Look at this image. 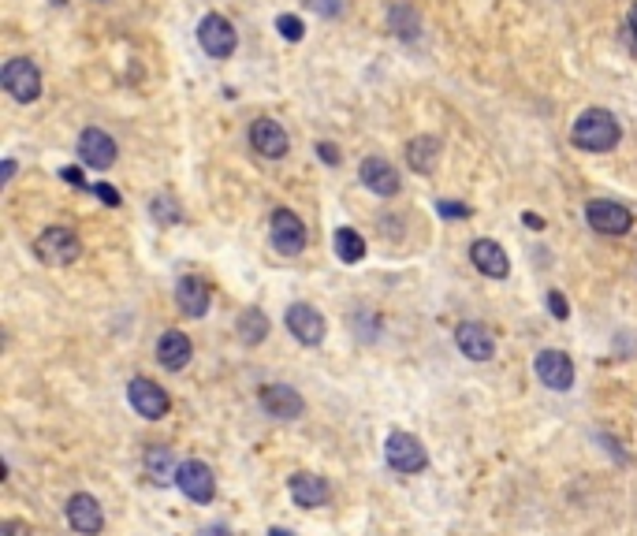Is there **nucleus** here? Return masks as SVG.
Here are the masks:
<instances>
[{"label": "nucleus", "mask_w": 637, "mask_h": 536, "mask_svg": "<svg viewBox=\"0 0 637 536\" xmlns=\"http://www.w3.org/2000/svg\"><path fill=\"white\" fill-rule=\"evenodd\" d=\"M619 138H622V127L608 108H585L574 119V131H571V142L585 153H612Z\"/></svg>", "instance_id": "obj_1"}, {"label": "nucleus", "mask_w": 637, "mask_h": 536, "mask_svg": "<svg viewBox=\"0 0 637 536\" xmlns=\"http://www.w3.org/2000/svg\"><path fill=\"white\" fill-rule=\"evenodd\" d=\"M34 254H37V261L49 265V268H64V265L78 261L83 242H78V235L71 228H46L42 235H37V242H34Z\"/></svg>", "instance_id": "obj_2"}, {"label": "nucleus", "mask_w": 637, "mask_h": 536, "mask_svg": "<svg viewBox=\"0 0 637 536\" xmlns=\"http://www.w3.org/2000/svg\"><path fill=\"white\" fill-rule=\"evenodd\" d=\"M384 459L395 473H421L429 466V455H425V443L410 432H391L384 440Z\"/></svg>", "instance_id": "obj_3"}, {"label": "nucleus", "mask_w": 637, "mask_h": 536, "mask_svg": "<svg viewBox=\"0 0 637 536\" xmlns=\"http://www.w3.org/2000/svg\"><path fill=\"white\" fill-rule=\"evenodd\" d=\"M0 82H5V90L19 101V105H30L42 97V71H37L26 56H15L5 64V71H0Z\"/></svg>", "instance_id": "obj_4"}, {"label": "nucleus", "mask_w": 637, "mask_h": 536, "mask_svg": "<svg viewBox=\"0 0 637 536\" xmlns=\"http://www.w3.org/2000/svg\"><path fill=\"white\" fill-rule=\"evenodd\" d=\"M585 224L592 231H601V235H626L633 228V217L626 205L619 201H604V197H596L585 205Z\"/></svg>", "instance_id": "obj_5"}, {"label": "nucleus", "mask_w": 637, "mask_h": 536, "mask_svg": "<svg viewBox=\"0 0 637 536\" xmlns=\"http://www.w3.org/2000/svg\"><path fill=\"white\" fill-rule=\"evenodd\" d=\"M176 484H179V491H183L190 503H209V500L217 496V477H213V470H209L206 462H197V459L179 462Z\"/></svg>", "instance_id": "obj_6"}, {"label": "nucleus", "mask_w": 637, "mask_h": 536, "mask_svg": "<svg viewBox=\"0 0 637 536\" xmlns=\"http://www.w3.org/2000/svg\"><path fill=\"white\" fill-rule=\"evenodd\" d=\"M197 46H202V53H209L213 60H228L235 53V30L224 15L209 12L202 23H197Z\"/></svg>", "instance_id": "obj_7"}, {"label": "nucleus", "mask_w": 637, "mask_h": 536, "mask_svg": "<svg viewBox=\"0 0 637 536\" xmlns=\"http://www.w3.org/2000/svg\"><path fill=\"white\" fill-rule=\"evenodd\" d=\"M127 399H131V406H135V414H142V418H149V421H161L168 410H172L168 391H165L161 384L146 380V377H135V380H131Z\"/></svg>", "instance_id": "obj_8"}, {"label": "nucleus", "mask_w": 637, "mask_h": 536, "mask_svg": "<svg viewBox=\"0 0 637 536\" xmlns=\"http://www.w3.org/2000/svg\"><path fill=\"white\" fill-rule=\"evenodd\" d=\"M272 246L284 258H298L306 250V224L291 209H276L272 213Z\"/></svg>", "instance_id": "obj_9"}, {"label": "nucleus", "mask_w": 637, "mask_h": 536, "mask_svg": "<svg viewBox=\"0 0 637 536\" xmlns=\"http://www.w3.org/2000/svg\"><path fill=\"white\" fill-rule=\"evenodd\" d=\"M261 406H265V414L276 418V421H298L306 414L302 395L288 384H265L261 388Z\"/></svg>", "instance_id": "obj_10"}, {"label": "nucleus", "mask_w": 637, "mask_h": 536, "mask_svg": "<svg viewBox=\"0 0 637 536\" xmlns=\"http://www.w3.org/2000/svg\"><path fill=\"white\" fill-rule=\"evenodd\" d=\"M533 369H537L541 384L551 388V391H567L574 384V361L563 350H541L537 361H533Z\"/></svg>", "instance_id": "obj_11"}, {"label": "nucleus", "mask_w": 637, "mask_h": 536, "mask_svg": "<svg viewBox=\"0 0 637 536\" xmlns=\"http://www.w3.org/2000/svg\"><path fill=\"white\" fill-rule=\"evenodd\" d=\"M64 514H67V525H71L75 532H83V536H97V532L105 529L101 503H97L94 496H86V491H78V496H71V500H67V507H64Z\"/></svg>", "instance_id": "obj_12"}, {"label": "nucleus", "mask_w": 637, "mask_h": 536, "mask_svg": "<svg viewBox=\"0 0 637 536\" xmlns=\"http://www.w3.org/2000/svg\"><path fill=\"white\" fill-rule=\"evenodd\" d=\"M78 160L90 164V168H97V172H105L116 164V142L101 127H86L83 135H78Z\"/></svg>", "instance_id": "obj_13"}, {"label": "nucleus", "mask_w": 637, "mask_h": 536, "mask_svg": "<svg viewBox=\"0 0 637 536\" xmlns=\"http://www.w3.org/2000/svg\"><path fill=\"white\" fill-rule=\"evenodd\" d=\"M455 343H459V350H462L470 361H492V354H496L492 332H489L485 324H473V320H462V324L455 328Z\"/></svg>", "instance_id": "obj_14"}, {"label": "nucleus", "mask_w": 637, "mask_h": 536, "mask_svg": "<svg viewBox=\"0 0 637 536\" xmlns=\"http://www.w3.org/2000/svg\"><path fill=\"white\" fill-rule=\"evenodd\" d=\"M288 328H291V336L298 343H306V347H317L325 339V317L317 313L313 306H306V302L288 306Z\"/></svg>", "instance_id": "obj_15"}, {"label": "nucleus", "mask_w": 637, "mask_h": 536, "mask_svg": "<svg viewBox=\"0 0 637 536\" xmlns=\"http://www.w3.org/2000/svg\"><path fill=\"white\" fill-rule=\"evenodd\" d=\"M470 261H473L477 272L489 276V279H503V276L511 272V261H507L503 246H500L496 238H477V242L470 246Z\"/></svg>", "instance_id": "obj_16"}, {"label": "nucleus", "mask_w": 637, "mask_h": 536, "mask_svg": "<svg viewBox=\"0 0 637 536\" xmlns=\"http://www.w3.org/2000/svg\"><path fill=\"white\" fill-rule=\"evenodd\" d=\"M250 146L261 157H268V160H280L288 153V131L276 119L261 116V119H254V127H250Z\"/></svg>", "instance_id": "obj_17"}, {"label": "nucleus", "mask_w": 637, "mask_h": 536, "mask_svg": "<svg viewBox=\"0 0 637 536\" xmlns=\"http://www.w3.org/2000/svg\"><path fill=\"white\" fill-rule=\"evenodd\" d=\"M176 302L187 317H206L209 313V302H213V291H209V283L202 276H183L176 283Z\"/></svg>", "instance_id": "obj_18"}, {"label": "nucleus", "mask_w": 637, "mask_h": 536, "mask_svg": "<svg viewBox=\"0 0 637 536\" xmlns=\"http://www.w3.org/2000/svg\"><path fill=\"white\" fill-rule=\"evenodd\" d=\"M358 176H362L366 190H373V194H380V197L399 194V172H395L384 157H366V160H362V172H358Z\"/></svg>", "instance_id": "obj_19"}, {"label": "nucleus", "mask_w": 637, "mask_h": 536, "mask_svg": "<svg viewBox=\"0 0 637 536\" xmlns=\"http://www.w3.org/2000/svg\"><path fill=\"white\" fill-rule=\"evenodd\" d=\"M288 488H291V500L298 507H306V511H317V507L329 503V484H325V477H317V473H295L288 480Z\"/></svg>", "instance_id": "obj_20"}, {"label": "nucleus", "mask_w": 637, "mask_h": 536, "mask_svg": "<svg viewBox=\"0 0 637 536\" xmlns=\"http://www.w3.org/2000/svg\"><path fill=\"white\" fill-rule=\"evenodd\" d=\"M190 358H194V347H190V336H183V332H165L161 343H157V361H161L168 373L187 369Z\"/></svg>", "instance_id": "obj_21"}, {"label": "nucleus", "mask_w": 637, "mask_h": 536, "mask_svg": "<svg viewBox=\"0 0 637 536\" xmlns=\"http://www.w3.org/2000/svg\"><path fill=\"white\" fill-rule=\"evenodd\" d=\"M146 473L153 484H172L176 473H179V462H176V450L165 447V443H153L146 450Z\"/></svg>", "instance_id": "obj_22"}, {"label": "nucleus", "mask_w": 637, "mask_h": 536, "mask_svg": "<svg viewBox=\"0 0 637 536\" xmlns=\"http://www.w3.org/2000/svg\"><path fill=\"white\" fill-rule=\"evenodd\" d=\"M407 160H410L414 172L432 176V172H436V160H440V142H436L432 135H418V138L407 146Z\"/></svg>", "instance_id": "obj_23"}, {"label": "nucleus", "mask_w": 637, "mask_h": 536, "mask_svg": "<svg viewBox=\"0 0 637 536\" xmlns=\"http://www.w3.org/2000/svg\"><path fill=\"white\" fill-rule=\"evenodd\" d=\"M388 30L395 37H403V41H414L421 34V19H418V12L407 5V0H395V5L388 8Z\"/></svg>", "instance_id": "obj_24"}, {"label": "nucleus", "mask_w": 637, "mask_h": 536, "mask_svg": "<svg viewBox=\"0 0 637 536\" xmlns=\"http://www.w3.org/2000/svg\"><path fill=\"white\" fill-rule=\"evenodd\" d=\"M332 246H336V258H339L343 265H358V261L366 258V238L358 235L354 228H336Z\"/></svg>", "instance_id": "obj_25"}, {"label": "nucleus", "mask_w": 637, "mask_h": 536, "mask_svg": "<svg viewBox=\"0 0 637 536\" xmlns=\"http://www.w3.org/2000/svg\"><path fill=\"white\" fill-rule=\"evenodd\" d=\"M265 336H268V317L261 309L250 306V309L238 313V339H243L247 347H258Z\"/></svg>", "instance_id": "obj_26"}, {"label": "nucleus", "mask_w": 637, "mask_h": 536, "mask_svg": "<svg viewBox=\"0 0 637 536\" xmlns=\"http://www.w3.org/2000/svg\"><path fill=\"white\" fill-rule=\"evenodd\" d=\"M149 217H153L157 224H176L183 213H179V201H176L172 194H157V197L149 201Z\"/></svg>", "instance_id": "obj_27"}, {"label": "nucleus", "mask_w": 637, "mask_h": 536, "mask_svg": "<svg viewBox=\"0 0 637 536\" xmlns=\"http://www.w3.org/2000/svg\"><path fill=\"white\" fill-rule=\"evenodd\" d=\"M276 30H280V37H284V41H302V37H306L302 19H298V15H291V12L276 15Z\"/></svg>", "instance_id": "obj_28"}, {"label": "nucleus", "mask_w": 637, "mask_h": 536, "mask_svg": "<svg viewBox=\"0 0 637 536\" xmlns=\"http://www.w3.org/2000/svg\"><path fill=\"white\" fill-rule=\"evenodd\" d=\"M306 8L317 12L321 19H339L343 15V0H306Z\"/></svg>", "instance_id": "obj_29"}, {"label": "nucleus", "mask_w": 637, "mask_h": 536, "mask_svg": "<svg viewBox=\"0 0 637 536\" xmlns=\"http://www.w3.org/2000/svg\"><path fill=\"white\" fill-rule=\"evenodd\" d=\"M548 309H551L555 320H567V317H571V306H567L563 291H548Z\"/></svg>", "instance_id": "obj_30"}, {"label": "nucleus", "mask_w": 637, "mask_h": 536, "mask_svg": "<svg viewBox=\"0 0 637 536\" xmlns=\"http://www.w3.org/2000/svg\"><path fill=\"white\" fill-rule=\"evenodd\" d=\"M436 209H440V217H451V220H466L470 217V205H462V201H440Z\"/></svg>", "instance_id": "obj_31"}, {"label": "nucleus", "mask_w": 637, "mask_h": 536, "mask_svg": "<svg viewBox=\"0 0 637 536\" xmlns=\"http://www.w3.org/2000/svg\"><path fill=\"white\" fill-rule=\"evenodd\" d=\"M94 197H101L108 209H119V201H124V197H119V190L108 187V183H97V187H94Z\"/></svg>", "instance_id": "obj_32"}, {"label": "nucleus", "mask_w": 637, "mask_h": 536, "mask_svg": "<svg viewBox=\"0 0 637 536\" xmlns=\"http://www.w3.org/2000/svg\"><path fill=\"white\" fill-rule=\"evenodd\" d=\"M60 179H64L67 187H75V190H94V187L83 179V172H78V168H60Z\"/></svg>", "instance_id": "obj_33"}, {"label": "nucleus", "mask_w": 637, "mask_h": 536, "mask_svg": "<svg viewBox=\"0 0 637 536\" xmlns=\"http://www.w3.org/2000/svg\"><path fill=\"white\" fill-rule=\"evenodd\" d=\"M0 536H30V525L26 521H0Z\"/></svg>", "instance_id": "obj_34"}, {"label": "nucleus", "mask_w": 637, "mask_h": 536, "mask_svg": "<svg viewBox=\"0 0 637 536\" xmlns=\"http://www.w3.org/2000/svg\"><path fill=\"white\" fill-rule=\"evenodd\" d=\"M317 157H321L325 164H339V149L332 142H317Z\"/></svg>", "instance_id": "obj_35"}, {"label": "nucleus", "mask_w": 637, "mask_h": 536, "mask_svg": "<svg viewBox=\"0 0 637 536\" xmlns=\"http://www.w3.org/2000/svg\"><path fill=\"white\" fill-rule=\"evenodd\" d=\"M197 536H231V529L228 525H209V529H202Z\"/></svg>", "instance_id": "obj_36"}, {"label": "nucleus", "mask_w": 637, "mask_h": 536, "mask_svg": "<svg viewBox=\"0 0 637 536\" xmlns=\"http://www.w3.org/2000/svg\"><path fill=\"white\" fill-rule=\"evenodd\" d=\"M522 224H526V228H537V231L544 228V220H541V217H533V213H526V217H522Z\"/></svg>", "instance_id": "obj_37"}, {"label": "nucleus", "mask_w": 637, "mask_h": 536, "mask_svg": "<svg viewBox=\"0 0 637 536\" xmlns=\"http://www.w3.org/2000/svg\"><path fill=\"white\" fill-rule=\"evenodd\" d=\"M15 176V160H5V179H0V183H8Z\"/></svg>", "instance_id": "obj_38"}, {"label": "nucleus", "mask_w": 637, "mask_h": 536, "mask_svg": "<svg viewBox=\"0 0 637 536\" xmlns=\"http://www.w3.org/2000/svg\"><path fill=\"white\" fill-rule=\"evenodd\" d=\"M268 536H295V532H288V529H280V525H276V529H268Z\"/></svg>", "instance_id": "obj_39"}, {"label": "nucleus", "mask_w": 637, "mask_h": 536, "mask_svg": "<svg viewBox=\"0 0 637 536\" xmlns=\"http://www.w3.org/2000/svg\"><path fill=\"white\" fill-rule=\"evenodd\" d=\"M630 30H633V37H637V8L630 12Z\"/></svg>", "instance_id": "obj_40"}, {"label": "nucleus", "mask_w": 637, "mask_h": 536, "mask_svg": "<svg viewBox=\"0 0 637 536\" xmlns=\"http://www.w3.org/2000/svg\"><path fill=\"white\" fill-rule=\"evenodd\" d=\"M49 5H56V8H60V5H64V0H49Z\"/></svg>", "instance_id": "obj_41"}]
</instances>
